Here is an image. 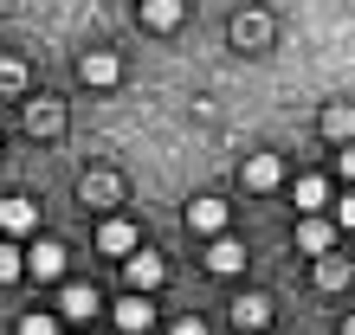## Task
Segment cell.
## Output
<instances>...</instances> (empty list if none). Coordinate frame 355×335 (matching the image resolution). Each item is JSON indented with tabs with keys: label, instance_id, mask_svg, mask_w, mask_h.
<instances>
[{
	"label": "cell",
	"instance_id": "6da1fadb",
	"mask_svg": "<svg viewBox=\"0 0 355 335\" xmlns=\"http://www.w3.org/2000/svg\"><path fill=\"white\" fill-rule=\"evenodd\" d=\"M123 278H130V290H162V284H168V264L136 245V251H123Z\"/></svg>",
	"mask_w": 355,
	"mask_h": 335
},
{
	"label": "cell",
	"instance_id": "7a4b0ae2",
	"mask_svg": "<svg viewBox=\"0 0 355 335\" xmlns=\"http://www.w3.org/2000/svg\"><path fill=\"white\" fill-rule=\"evenodd\" d=\"M226 219H233V206H226V200H214V194H200L194 206H187V233H194V239L226 233Z\"/></svg>",
	"mask_w": 355,
	"mask_h": 335
},
{
	"label": "cell",
	"instance_id": "3957f363",
	"mask_svg": "<svg viewBox=\"0 0 355 335\" xmlns=\"http://www.w3.org/2000/svg\"><path fill=\"white\" fill-rule=\"evenodd\" d=\"M26 278L58 284V278H65V245H58V239H33V251H26Z\"/></svg>",
	"mask_w": 355,
	"mask_h": 335
},
{
	"label": "cell",
	"instance_id": "277c9868",
	"mask_svg": "<svg viewBox=\"0 0 355 335\" xmlns=\"http://www.w3.org/2000/svg\"><path fill=\"white\" fill-rule=\"evenodd\" d=\"M0 233H7V239H33V233H39V206H33L26 194L0 200Z\"/></svg>",
	"mask_w": 355,
	"mask_h": 335
},
{
	"label": "cell",
	"instance_id": "5b68a950",
	"mask_svg": "<svg viewBox=\"0 0 355 335\" xmlns=\"http://www.w3.org/2000/svg\"><path fill=\"white\" fill-rule=\"evenodd\" d=\"M97 309H103V303H97L91 284H65V290H58V316H65V323H91Z\"/></svg>",
	"mask_w": 355,
	"mask_h": 335
},
{
	"label": "cell",
	"instance_id": "8992f818",
	"mask_svg": "<svg viewBox=\"0 0 355 335\" xmlns=\"http://www.w3.org/2000/svg\"><path fill=\"white\" fill-rule=\"evenodd\" d=\"M239 181L252 187V194H271V187L284 181V161H278V155H245V168H239Z\"/></svg>",
	"mask_w": 355,
	"mask_h": 335
},
{
	"label": "cell",
	"instance_id": "52a82bcc",
	"mask_svg": "<svg viewBox=\"0 0 355 335\" xmlns=\"http://www.w3.org/2000/svg\"><path fill=\"white\" fill-rule=\"evenodd\" d=\"M78 78H85L91 91H110V84L123 78V65H116V52H85L78 58Z\"/></svg>",
	"mask_w": 355,
	"mask_h": 335
},
{
	"label": "cell",
	"instance_id": "ba28073f",
	"mask_svg": "<svg viewBox=\"0 0 355 335\" xmlns=\"http://www.w3.org/2000/svg\"><path fill=\"white\" fill-rule=\"evenodd\" d=\"M310 278H317V290H349L355 258H336V245H329V251H317V271H310Z\"/></svg>",
	"mask_w": 355,
	"mask_h": 335
},
{
	"label": "cell",
	"instance_id": "9c48e42d",
	"mask_svg": "<svg viewBox=\"0 0 355 335\" xmlns=\"http://www.w3.org/2000/svg\"><path fill=\"white\" fill-rule=\"evenodd\" d=\"M271 323V297H259V290H245V297H233V329L239 335H252Z\"/></svg>",
	"mask_w": 355,
	"mask_h": 335
},
{
	"label": "cell",
	"instance_id": "30bf717a",
	"mask_svg": "<svg viewBox=\"0 0 355 335\" xmlns=\"http://www.w3.org/2000/svg\"><path fill=\"white\" fill-rule=\"evenodd\" d=\"M155 323V303H149V290H130V297L116 303V329H130V335H142Z\"/></svg>",
	"mask_w": 355,
	"mask_h": 335
},
{
	"label": "cell",
	"instance_id": "8fae6325",
	"mask_svg": "<svg viewBox=\"0 0 355 335\" xmlns=\"http://www.w3.org/2000/svg\"><path fill=\"white\" fill-rule=\"evenodd\" d=\"M207 271H220V278H233V271H245V245L214 233V245H207Z\"/></svg>",
	"mask_w": 355,
	"mask_h": 335
},
{
	"label": "cell",
	"instance_id": "7c38bea8",
	"mask_svg": "<svg viewBox=\"0 0 355 335\" xmlns=\"http://www.w3.org/2000/svg\"><path fill=\"white\" fill-rule=\"evenodd\" d=\"M297 245L310 251V258H317V251H329V245H336V219H317V213H304V219H297Z\"/></svg>",
	"mask_w": 355,
	"mask_h": 335
},
{
	"label": "cell",
	"instance_id": "4fadbf2b",
	"mask_svg": "<svg viewBox=\"0 0 355 335\" xmlns=\"http://www.w3.org/2000/svg\"><path fill=\"white\" fill-rule=\"evenodd\" d=\"M142 239H136V226L130 219H103L97 226V251H110V258H123V251H136Z\"/></svg>",
	"mask_w": 355,
	"mask_h": 335
},
{
	"label": "cell",
	"instance_id": "5bb4252c",
	"mask_svg": "<svg viewBox=\"0 0 355 335\" xmlns=\"http://www.w3.org/2000/svg\"><path fill=\"white\" fill-rule=\"evenodd\" d=\"M142 26L149 33H175L181 26V0H142Z\"/></svg>",
	"mask_w": 355,
	"mask_h": 335
},
{
	"label": "cell",
	"instance_id": "9a60e30c",
	"mask_svg": "<svg viewBox=\"0 0 355 335\" xmlns=\"http://www.w3.org/2000/svg\"><path fill=\"white\" fill-rule=\"evenodd\" d=\"M26 129H33V136H58V129H65V110H58L52 97L33 103V110H26Z\"/></svg>",
	"mask_w": 355,
	"mask_h": 335
},
{
	"label": "cell",
	"instance_id": "2e32d148",
	"mask_svg": "<svg viewBox=\"0 0 355 335\" xmlns=\"http://www.w3.org/2000/svg\"><path fill=\"white\" fill-rule=\"evenodd\" d=\"M323 136L329 142H349L355 136V103H329V110H323Z\"/></svg>",
	"mask_w": 355,
	"mask_h": 335
},
{
	"label": "cell",
	"instance_id": "e0dca14e",
	"mask_svg": "<svg viewBox=\"0 0 355 335\" xmlns=\"http://www.w3.org/2000/svg\"><path fill=\"white\" fill-rule=\"evenodd\" d=\"M78 194H85V206H91V200L110 206V200H123V181H116V174H85V187H78Z\"/></svg>",
	"mask_w": 355,
	"mask_h": 335
},
{
	"label": "cell",
	"instance_id": "ac0fdd59",
	"mask_svg": "<svg viewBox=\"0 0 355 335\" xmlns=\"http://www.w3.org/2000/svg\"><path fill=\"white\" fill-rule=\"evenodd\" d=\"M13 278H26V251L13 239H0V284H13Z\"/></svg>",
	"mask_w": 355,
	"mask_h": 335
},
{
	"label": "cell",
	"instance_id": "d6986e66",
	"mask_svg": "<svg viewBox=\"0 0 355 335\" xmlns=\"http://www.w3.org/2000/svg\"><path fill=\"white\" fill-rule=\"evenodd\" d=\"M323 200H329V187H323L317 174H304V181H297V206L310 213V206H323Z\"/></svg>",
	"mask_w": 355,
	"mask_h": 335
},
{
	"label": "cell",
	"instance_id": "ffe728a7",
	"mask_svg": "<svg viewBox=\"0 0 355 335\" xmlns=\"http://www.w3.org/2000/svg\"><path fill=\"white\" fill-rule=\"evenodd\" d=\"M19 335H58V316H46V309H33V316H19Z\"/></svg>",
	"mask_w": 355,
	"mask_h": 335
},
{
	"label": "cell",
	"instance_id": "44dd1931",
	"mask_svg": "<svg viewBox=\"0 0 355 335\" xmlns=\"http://www.w3.org/2000/svg\"><path fill=\"white\" fill-rule=\"evenodd\" d=\"M0 91H26V65L19 58H0Z\"/></svg>",
	"mask_w": 355,
	"mask_h": 335
},
{
	"label": "cell",
	"instance_id": "7402d4cb",
	"mask_svg": "<svg viewBox=\"0 0 355 335\" xmlns=\"http://www.w3.org/2000/svg\"><path fill=\"white\" fill-rule=\"evenodd\" d=\"M233 39H239V46H259V39H265V19H233Z\"/></svg>",
	"mask_w": 355,
	"mask_h": 335
},
{
	"label": "cell",
	"instance_id": "603a6c76",
	"mask_svg": "<svg viewBox=\"0 0 355 335\" xmlns=\"http://www.w3.org/2000/svg\"><path fill=\"white\" fill-rule=\"evenodd\" d=\"M336 226H343V233H355V194L336 200Z\"/></svg>",
	"mask_w": 355,
	"mask_h": 335
},
{
	"label": "cell",
	"instance_id": "cb8c5ba5",
	"mask_svg": "<svg viewBox=\"0 0 355 335\" xmlns=\"http://www.w3.org/2000/svg\"><path fill=\"white\" fill-rule=\"evenodd\" d=\"M336 168H343V181H355V136L343 142V155H336Z\"/></svg>",
	"mask_w": 355,
	"mask_h": 335
},
{
	"label": "cell",
	"instance_id": "d4e9b609",
	"mask_svg": "<svg viewBox=\"0 0 355 335\" xmlns=\"http://www.w3.org/2000/svg\"><path fill=\"white\" fill-rule=\"evenodd\" d=\"M168 335H207V323H200V316H181V323L168 329Z\"/></svg>",
	"mask_w": 355,
	"mask_h": 335
},
{
	"label": "cell",
	"instance_id": "484cf974",
	"mask_svg": "<svg viewBox=\"0 0 355 335\" xmlns=\"http://www.w3.org/2000/svg\"><path fill=\"white\" fill-rule=\"evenodd\" d=\"M343 335H355V309H349V323H343Z\"/></svg>",
	"mask_w": 355,
	"mask_h": 335
},
{
	"label": "cell",
	"instance_id": "4316f807",
	"mask_svg": "<svg viewBox=\"0 0 355 335\" xmlns=\"http://www.w3.org/2000/svg\"><path fill=\"white\" fill-rule=\"evenodd\" d=\"M252 335H271V329H252Z\"/></svg>",
	"mask_w": 355,
	"mask_h": 335
}]
</instances>
